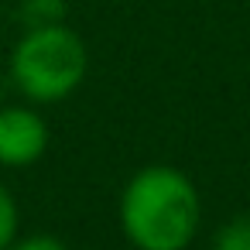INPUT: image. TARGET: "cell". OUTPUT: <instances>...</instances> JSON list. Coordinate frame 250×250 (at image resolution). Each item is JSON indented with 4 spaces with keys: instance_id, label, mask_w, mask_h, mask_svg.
Wrapping results in <instances>:
<instances>
[{
    "instance_id": "1",
    "label": "cell",
    "mask_w": 250,
    "mask_h": 250,
    "mask_svg": "<svg viewBox=\"0 0 250 250\" xmlns=\"http://www.w3.org/2000/svg\"><path fill=\"white\" fill-rule=\"evenodd\" d=\"M120 229L137 250H185L202 226L195 182L175 165H147L120 192Z\"/></svg>"
},
{
    "instance_id": "2",
    "label": "cell",
    "mask_w": 250,
    "mask_h": 250,
    "mask_svg": "<svg viewBox=\"0 0 250 250\" xmlns=\"http://www.w3.org/2000/svg\"><path fill=\"white\" fill-rule=\"evenodd\" d=\"M89 69L86 42L65 24L28 28L11 52V79L31 103H62L69 100Z\"/></svg>"
},
{
    "instance_id": "3",
    "label": "cell",
    "mask_w": 250,
    "mask_h": 250,
    "mask_svg": "<svg viewBox=\"0 0 250 250\" xmlns=\"http://www.w3.org/2000/svg\"><path fill=\"white\" fill-rule=\"evenodd\" d=\"M48 124L35 106H4L0 110V165L28 168L48 151Z\"/></svg>"
},
{
    "instance_id": "4",
    "label": "cell",
    "mask_w": 250,
    "mask_h": 250,
    "mask_svg": "<svg viewBox=\"0 0 250 250\" xmlns=\"http://www.w3.org/2000/svg\"><path fill=\"white\" fill-rule=\"evenodd\" d=\"M209 250H250V212H240V216L219 223Z\"/></svg>"
},
{
    "instance_id": "5",
    "label": "cell",
    "mask_w": 250,
    "mask_h": 250,
    "mask_svg": "<svg viewBox=\"0 0 250 250\" xmlns=\"http://www.w3.org/2000/svg\"><path fill=\"white\" fill-rule=\"evenodd\" d=\"M18 229H21V209H18V199L14 192L0 182V250H7L14 240H18Z\"/></svg>"
},
{
    "instance_id": "6",
    "label": "cell",
    "mask_w": 250,
    "mask_h": 250,
    "mask_svg": "<svg viewBox=\"0 0 250 250\" xmlns=\"http://www.w3.org/2000/svg\"><path fill=\"white\" fill-rule=\"evenodd\" d=\"M62 18H65V4H62V0H28V4H24V21H28V28L59 24Z\"/></svg>"
},
{
    "instance_id": "7",
    "label": "cell",
    "mask_w": 250,
    "mask_h": 250,
    "mask_svg": "<svg viewBox=\"0 0 250 250\" xmlns=\"http://www.w3.org/2000/svg\"><path fill=\"white\" fill-rule=\"evenodd\" d=\"M7 250H69V247L59 236H52V233H28V236L18 233V240Z\"/></svg>"
}]
</instances>
